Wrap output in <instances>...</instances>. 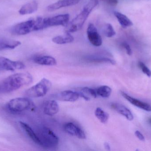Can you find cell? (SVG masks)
I'll list each match as a JSON object with an SVG mask.
<instances>
[{
	"label": "cell",
	"mask_w": 151,
	"mask_h": 151,
	"mask_svg": "<svg viewBox=\"0 0 151 151\" xmlns=\"http://www.w3.org/2000/svg\"><path fill=\"white\" fill-rule=\"evenodd\" d=\"M33 77L28 73L12 74L0 82V94L15 91L32 82Z\"/></svg>",
	"instance_id": "1"
},
{
	"label": "cell",
	"mask_w": 151,
	"mask_h": 151,
	"mask_svg": "<svg viewBox=\"0 0 151 151\" xmlns=\"http://www.w3.org/2000/svg\"><path fill=\"white\" fill-rule=\"evenodd\" d=\"M98 4V0H90L82 11L67 24L65 32L74 33L81 29L89 15Z\"/></svg>",
	"instance_id": "2"
},
{
	"label": "cell",
	"mask_w": 151,
	"mask_h": 151,
	"mask_svg": "<svg viewBox=\"0 0 151 151\" xmlns=\"http://www.w3.org/2000/svg\"><path fill=\"white\" fill-rule=\"evenodd\" d=\"M44 29L43 18L39 17L19 23L11 28L10 32L14 35H24L33 31Z\"/></svg>",
	"instance_id": "3"
},
{
	"label": "cell",
	"mask_w": 151,
	"mask_h": 151,
	"mask_svg": "<svg viewBox=\"0 0 151 151\" xmlns=\"http://www.w3.org/2000/svg\"><path fill=\"white\" fill-rule=\"evenodd\" d=\"M38 136L41 143V146L44 148H55L59 143L58 137L47 127H43L41 129Z\"/></svg>",
	"instance_id": "4"
},
{
	"label": "cell",
	"mask_w": 151,
	"mask_h": 151,
	"mask_svg": "<svg viewBox=\"0 0 151 151\" xmlns=\"http://www.w3.org/2000/svg\"><path fill=\"white\" fill-rule=\"evenodd\" d=\"M51 87V82L49 80L43 78L36 85L26 91L27 96L32 98H38L44 96Z\"/></svg>",
	"instance_id": "5"
},
{
	"label": "cell",
	"mask_w": 151,
	"mask_h": 151,
	"mask_svg": "<svg viewBox=\"0 0 151 151\" xmlns=\"http://www.w3.org/2000/svg\"><path fill=\"white\" fill-rule=\"evenodd\" d=\"M34 106L33 103L27 98H17L12 99L8 103L7 108L13 113H21Z\"/></svg>",
	"instance_id": "6"
},
{
	"label": "cell",
	"mask_w": 151,
	"mask_h": 151,
	"mask_svg": "<svg viewBox=\"0 0 151 151\" xmlns=\"http://www.w3.org/2000/svg\"><path fill=\"white\" fill-rule=\"evenodd\" d=\"M70 15L68 14L57 15L50 17L43 18L44 29L56 26L67 25L69 23Z\"/></svg>",
	"instance_id": "7"
},
{
	"label": "cell",
	"mask_w": 151,
	"mask_h": 151,
	"mask_svg": "<svg viewBox=\"0 0 151 151\" xmlns=\"http://www.w3.org/2000/svg\"><path fill=\"white\" fill-rule=\"evenodd\" d=\"M25 65L20 61H12L3 57H0V71H15L24 69Z\"/></svg>",
	"instance_id": "8"
},
{
	"label": "cell",
	"mask_w": 151,
	"mask_h": 151,
	"mask_svg": "<svg viewBox=\"0 0 151 151\" xmlns=\"http://www.w3.org/2000/svg\"><path fill=\"white\" fill-rule=\"evenodd\" d=\"M87 34L89 41L93 46L99 47L102 45L103 43L102 37L93 24H89L87 28Z\"/></svg>",
	"instance_id": "9"
},
{
	"label": "cell",
	"mask_w": 151,
	"mask_h": 151,
	"mask_svg": "<svg viewBox=\"0 0 151 151\" xmlns=\"http://www.w3.org/2000/svg\"><path fill=\"white\" fill-rule=\"evenodd\" d=\"M64 129L66 133L72 136L82 140L86 139V135L84 132L78 126L72 122H68L65 124L64 126Z\"/></svg>",
	"instance_id": "10"
},
{
	"label": "cell",
	"mask_w": 151,
	"mask_h": 151,
	"mask_svg": "<svg viewBox=\"0 0 151 151\" xmlns=\"http://www.w3.org/2000/svg\"><path fill=\"white\" fill-rule=\"evenodd\" d=\"M81 0H59L47 7L49 12H53L63 7H69L77 4Z\"/></svg>",
	"instance_id": "11"
},
{
	"label": "cell",
	"mask_w": 151,
	"mask_h": 151,
	"mask_svg": "<svg viewBox=\"0 0 151 151\" xmlns=\"http://www.w3.org/2000/svg\"><path fill=\"white\" fill-rule=\"evenodd\" d=\"M79 92L72 90H64L58 95V99L64 102H74L77 101L80 97Z\"/></svg>",
	"instance_id": "12"
},
{
	"label": "cell",
	"mask_w": 151,
	"mask_h": 151,
	"mask_svg": "<svg viewBox=\"0 0 151 151\" xmlns=\"http://www.w3.org/2000/svg\"><path fill=\"white\" fill-rule=\"evenodd\" d=\"M121 95L125 99H127L133 105L146 111H151V105L149 104L144 103L138 99L134 98L124 92H121Z\"/></svg>",
	"instance_id": "13"
},
{
	"label": "cell",
	"mask_w": 151,
	"mask_h": 151,
	"mask_svg": "<svg viewBox=\"0 0 151 151\" xmlns=\"http://www.w3.org/2000/svg\"><path fill=\"white\" fill-rule=\"evenodd\" d=\"M58 104L55 100L46 101L43 106V112L46 115L52 116L55 115L59 111Z\"/></svg>",
	"instance_id": "14"
},
{
	"label": "cell",
	"mask_w": 151,
	"mask_h": 151,
	"mask_svg": "<svg viewBox=\"0 0 151 151\" xmlns=\"http://www.w3.org/2000/svg\"><path fill=\"white\" fill-rule=\"evenodd\" d=\"M111 106L118 113L126 117L128 120L131 121L134 119V116L131 111L125 105L118 103H112Z\"/></svg>",
	"instance_id": "15"
},
{
	"label": "cell",
	"mask_w": 151,
	"mask_h": 151,
	"mask_svg": "<svg viewBox=\"0 0 151 151\" xmlns=\"http://www.w3.org/2000/svg\"><path fill=\"white\" fill-rule=\"evenodd\" d=\"M33 61L38 64L43 66H52L57 64L55 59L50 56H40L33 59Z\"/></svg>",
	"instance_id": "16"
},
{
	"label": "cell",
	"mask_w": 151,
	"mask_h": 151,
	"mask_svg": "<svg viewBox=\"0 0 151 151\" xmlns=\"http://www.w3.org/2000/svg\"><path fill=\"white\" fill-rule=\"evenodd\" d=\"M38 3L36 1H34L24 4L20 8L19 12L21 15L31 14L35 12L38 9Z\"/></svg>",
	"instance_id": "17"
},
{
	"label": "cell",
	"mask_w": 151,
	"mask_h": 151,
	"mask_svg": "<svg viewBox=\"0 0 151 151\" xmlns=\"http://www.w3.org/2000/svg\"><path fill=\"white\" fill-rule=\"evenodd\" d=\"M19 124H20L21 127L24 130L25 132L27 133L29 137L36 144L41 146V143L38 135L35 133L32 128L26 123L22 122V121L19 122Z\"/></svg>",
	"instance_id": "18"
},
{
	"label": "cell",
	"mask_w": 151,
	"mask_h": 151,
	"mask_svg": "<svg viewBox=\"0 0 151 151\" xmlns=\"http://www.w3.org/2000/svg\"><path fill=\"white\" fill-rule=\"evenodd\" d=\"M21 44L18 41L7 39H0V51L13 49Z\"/></svg>",
	"instance_id": "19"
},
{
	"label": "cell",
	"mask_w": 151,
	"mask_h": 151,
	"mask_svg": "<svg viewBox=\"0 0 151 151\" xmlns=\"http://www.w3.org/2000/svg\"><path fill=\"white\" fill-rule=\"evenodd\" d=\"M79 94L80 97L83 98L86 101H89L92 98H96L98 96L96 90L88 87L83 88Z\"/></svg>",
	"instance_id": "20"
},
{
	"label": "cell",
	"mask_w": 151,
	"mask_h": 151,
	"mask_svg": "<svg viewBox=\"0 0 151 151\" xmlns=\"http://www.w3.org/2000/svg\"><path fill=\"white\" fill-rule=\"evenodd\" d=\"M74 37L69 32H65V35L63 36H55L52 39V41L58 44H64L70 43L74 41Z\"/></svg>",
	"instance_id": "21"
},
{
	"label": "cell",
	"mask_w": 151,
	"mask_h": 151,
	"mask_svg": "<svg viewBox=\"0 0 151 151\" xmlns=\"http://www.w3.org/2000/svg\"><path fill=\"white\" fill-rule=\"evenodd\" d=\"M114 16L118 20L119 24L124 28L133 25V22L127 16L119 12H114Z\"/></svg>",
	"instance_id": "22"
},
{
	"label": "cell",
	"mask_w": 151,
	"mask_h": 151,
	"mask_svg": "<svg viewBox=\"0 0 151 151\" xmlns=\"http://www.w3.org/2000/svg\"><path fill=\"white\" fill-rule=\"evenodd\" d=\"M95 115L98 119L103 124H105L108 121L109 115L106 112L100 107H98L95 110Z\"/></svg>",
	"instance_id": "23"
},
{
	"label": "cell",
	"mask_w": 151,
	"mask_h": 151,
	"mask_svg": "<svg viewBox=\"0 0 151 151\" xmlns=\"http://www.w3.org/2000/svg\"><path fill=\"white\" fill-rule=\"evenodd\" d=\"M98 96L104 98H108L111 94L112 90L107 86H102L96 90Z\"/></svg>",
	"instance_id": "24"
},
{
	"label": "cell",
	"mask_w": 151,
	"mask_h": 151,
	"mask_svg": "<svg viewBox=\"0 0 151 151\" xmlns=\"http://www.w3.org/2000/svg\"><path fill=\"white\" fill-rule=\"evenodd\" d=\"M88 61L92 63H109L112 65L115 64L116 62L113 59L108 58L102 57H90L87 59Z\"/></svg>",
	"instance_id": "25"
},
{
	"label": "cell",
	"mask_w": 151,
	"mask_h": 151,
	"mask_svg": "<svg viewBox=\"0 0 151 151\" xmlns=\"http://www.w3.org/2000/svg\"><path fill=\"white\" fill-rule=\"evenodd\" d=\"M104 33L107 37H112L116 34V32L111 24H106L104 28Z\"/></svg>",
	"instance_id": "26"
},
{
	"label": "cell",
	"mask_w": 151,
	"mask_h": 151,
	"mask_svg": "<svg viewBox=\"0 0 151 151\" xmlns=\"http://www.w3.org/2000/svg\"><path fill=\"white\" fill-rule=\"evenodd\" d=\"M138 66H139V67L142 69V71L145 74H146L148 77H151V70L145 65L144 63L140 61L138 63Z\"/></svg>",
	"instance_id": "27"
},
{
	"label": "cell",
	"mask_w": 151,
	"mask_h": 151,
	"mask_svg": "<svg viewBox=\"0 0 151 151\" xmlns=\"http://www.w3.org/2000/svg\"><path fill=\"white\" fill-rule=\"evenodd\" d=\"M122 46H123V48L125 49L126 51H127V54L129 56H131V55H132V50H131L130 46H129L127 43H122Z\"/></svg>",
	"instance_id": "28"
},
{
	"label": "cell",
	"mask_w": 151,
	"mask_h": 151,
	"mask_svg": "<svg viewBox=\"0 0 151 151\" xmlns=\"http://www.w3.org/2000/svg\"><path fill=\"white\" fill-rule=\"evenodd\" d=\"M103 1L111 6H115L118 3V0H103Z\"/></svg>",
	"instance_id": "29"
},
{
	"label": "cell",
	"mask_w": 151,
	"mask_h": 151,
	"mask_svg": "<svg viewBox=\"0 0 151 151\" xmlns=\"http://www.w3.org/2000/svg\"><path fill=\"white\" fill-rule=\"evenodd\" d=\"M135 135L141 141H145V138L144 136L139 131H136L135 132Z\"/></svg>",
	"instance_id": "30"
},
{
	"label": "cell",
	"mask_w": 151,
	"mask_h": 151,
	"mask_svg": "<svg viewBox=\"0 0 151 151\" xmlns=\"http://www.w3.org/2000/svg\"><path fill=\"white\" fill-rule=\"evenodd\" d=\"M104 146L106 150H111V147H110V145H109L108 143H105L104 144Z\"/></svg>",
	"instance_id": "31"
},
{
	"label": "cell",
	"mask_w": 151,
	"mask_h": 151,
	"mask_svg": "<svg viewBox=\"0 0 151 151\" xmlns=\"http://www.w3.org/2000/svg\"><path fill=\"white\" fill-rule=\"evenodd\" d=\"M150 122L151 123V118L150 119Z\"/></svg>",
	"instance_id": "32"
}]
</instances>
